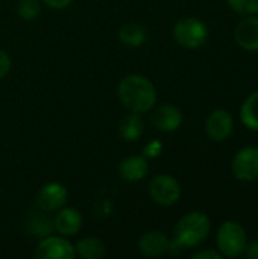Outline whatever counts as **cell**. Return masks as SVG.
I'll list each match as a JSON object with an SVG mask.
<instances>
[{
  "instance_id": "6da1fadb",
  "label": "cell",
  "mask_w": 258,
  "mask_h": 259,
  "mask_svg": "<svg viewBox=\"0 0 258 259\" xmlns=\"http://www.w3.org/2000/svg\"><path fill=\"white\" fill-rule=\"evenodd\" d=\"M210 231L211 222L204 212L195 211L184 215L175 228V238L169 246V253L176 255L184 249L199 246L208 237Z\"/></svg>"
},
{
  "instance_id": "7a4b0ae2",
  "label": "cell",
  "mask_w": 258,
  "mask_h": 259,
  "mask_svg": "<svg viewBox=\"0 0 258 259\" xmlns=\"http://www.w3.org/2000/svg\"><path fill=\"white\" fill-rule=\"evenodd\" d=\"M119 97L122 103L132 112L141 114L154 108L157 102V91L152 82L140 74L126 76L119 83Z\"/></svg>"
},
{
  "instance_id": "3957f363",
  "label": "cell",
  "mask_w": 258,
  "mask_h": 259,
  "mask_svg": "<svg viewBox=\"0 0 258 259\" xmlns=\"http://www.w3.org/2000/svg\"><path fill=\"white\" fill-rule=\"evenodd\" d=\"M248 243L246 232L239 222L227 220L217 231V247L222 256L237 258L243 253Z\"/></svg>"
},
{
  "instance_id": "277c9868",
  "label": "cell",
  "mask_w": 258,
  "mask_h": 259,
  "mask_svg": "<svg viewBox=\"0 0 258 259\" xmlns=\"http://www.w3.org/2000/svg\"><path fill=\"white\" fill-rule=\"evenodd\" d=\"M173 36L178 44L187 49H198L208 39V27L198 18L186 17L173 27Z\"/></svg>"
},
{
  "instance_id": "5b68a950",
  "label": "cell",
  "mask_w": 258,
  "mask_h": 259,
  "mask_svg": "<svg viewBox=\"0 0 258 259\" xmlns=\"http://www.w3.org/2000/svg\"><path fill=\"white\" fill-rule=\"evenodd\" d=\"M149 194L155 203L161 206H172L181 197V185L173 176L160 175L151 181Z\"/></svg>"
},
{
  "instance_id": "8992f818",
  "label": "cell",
  "mask_w": 258,
  "mask_h": 259,
  "mask_svg": "<svg viewBox=\"0 0 258 259\" xmlns=\"http://www.w3.org/2000/svg\"><path fill=\"white\" fill-rule=\"evenodd\" d=\"M231 170L239 181L251 182L258 179V147L248 146L239 150L233 158Z\"/></svg>"
},
{
  "instance_id": "52a82bcc",
  "label": "cell",
  "mask_w": 258,
  "mask_h": 259,
  "mask_svg": "<svg viewBox=\"0 0 258 259\" xmlns=\"http://www.w3.org/2000/svg\"><path fill=\"white\" fill-rule=\"evenodd\" d=\"M38 259H71L75 258V247L61 237H47L35 249Z\"/></svg>"
},
{
  "instance_id": "ba28073f",
  "label": "cell",
  "mask_w": 258,
  "mask_h": 259,
  "mask_svg": "<svg viewBox=\"0 0 258 259\" xmlns=\"http://www.w3.org/2000/svg\"><path fill=\"white\" fill-rule=\"evenodd\" d=\"M233 129H234V118L225 109L213 111L205 121V131L208 137L217 143L225 141L233 134Z\"/></svg>"
},
{
  "instance_id": "9c48e42d",
  "label": "cell",
  "mask_w": 258,
  "mask_h": 259,
  "mask_svg": "<svg viewBox=\"0 0 258 259\" xmlns=\"http://www.w3.org/2000/svg\"><path fill=\"white\" fill-rule=\"evenodd\" d=\"M67 200V190L59 182L46 184L36 194V205L43 211H58Z\"/></svg>"
},
{
  "instance_id": "30bf717a",
  "label": "cell",
  "mask_w": 258,
  "mask_h": 259,
  "mask_svg": "<svg viewBox=\"0 0 258 259\" xmlns=\"http://www.w3.org/2000/svg\"><path fill=\"white\" fill-rule=\"evenodd\" d=\"M234 38L236 42L249 52H257L258 50V17L248 15L243 18L234 30Z\"/></svg>"
},
{
  "instance_id": "8fae6325",
  "label": "cell",
  "mask_w": 258,
  "mask_h": 259,
  "mask_svg": "<svg viewBox=\"0 0 258 259\" xmlns=\"http://www.w3.org/2000/svg\"><path fill=\"white\" fill-rule=\"evenodd\" d=\"M152 123L163 132H173L182 123V112L173 105H161L152 115Z\"/></svg>"
},
{
  "instance_id": "7c38bea8",
  "label": "cell",
  "mask_w": 258,
  "mask_h": 259,
  "mask_svg": "<svg viewBox=\"0 0 258 259\" xmlns=\"http://www.w3.org/2000/svg\"><path fill=\"white\" fill-rule=\"evenodd\" d=\"M169 246H170L169 238L163 232H157V231L144 234L138 241L140 252L148 258H155V256L167 253Z\"/></svg>"
},
{
  "instance_id": "4fadbf2b",
  "label": "cell",
  "mask_w": 258,
  "mask_h": 259,
  "mask_svg": "<svg viewBox=\"0 0 258 259\" xmlns=\"http://www.w3.org/2000/svg\"><path fill=\"white\" fill-rule=\"evenodd\" d=\"M149 170L148 159L144 156H129L119 165V175L128 182H137L146 176Z\"/></svg>"
},
{
  "instance_id": "5bb4252c",
  "label": "cell",
  "mask_w": 258,
  "mask_h": 259,
  "mask_svg": "<svg viewBox=\"0 0 258 259\" xmlns=\"http://www.w3.org/2000/svg\"><path fill=\"white\" fill-rule=\"evenodd\" d=\"M82 226L81 214L73 208H64L55 217V229L62 235H75Z\"/></svg>"
},
{
  "instance_id": "9a60e30c",
  "label": "cell",
  "mask_w": 258,
  "mask_h": 259,
  "mask_svg": "<svg viewBox=\"0 0 258 259\" xmlns=\"http://www.w3.org/2000/svg\"><path fill=\"white\" fill-rule=\"evenodd\" d=\"M143 134V120L137 112L128 114L119 123V135L126 141H135Z\"/></svg>"
},
{
  "instance_id": "2e32d148",
  "label": "cell",
  "mask_w": 258,
  "mask_h": 259,
  "mask_svg": "<svg viewBox=\"0 0 258 259\" xmlns=\"http://www.w3.org/2000/svg\"><path fill=\"white\" fill-rule=\"evenodd\" d=\"M240 120L248 129L258 132V91L248 96L243 102L240 108Z\"/></svg>"
},
{
  "instance_id": "e0dca14e",
  "label": "cell",
  "mask_w": 258,
  "mask_h": 259,
  "mask_svg": "<svg viewBox=\"0 0 258 259\" xmlns=\"http://www.w3.org/2000/svg\"><path fill=\"white\" fill-rule=\"evenodd\" d=\"M119 39L129 46V47H138L146 41V30L143 26L135 23H128L120 27L119 30Z\"/></svg>"
},
{
  "instance_id": "ac0fdd59",
  "label": "cell",
  "mask_w": 258,
  "mask_h": 259,
  "mask_svg": "<svg viewBox=\"0 0 258 259\" xmlns=\"http://www.w3.org/2000/svg\"><path fill=\"white\" fill-rule=\"evenodd\" d=\"M76 252L81 258L84 259H100L103 258L106 253L103 243L97 238H93V237L82 238L76 244Z\"/></svg>"
},
{
  "instance_id": "d6986e66",
  "label": "cell",
  "mask_w": 258,
  "mask_h": 259,
  "mask_svg": "<svg viewBox=\"0 0 258 259\" xmlns=\"http://www.w3.org/2000/svg\"><path fill=\"white\" fill-rule=\"evenodd\" d=\"M228 5L240 15H255L258 14V0H227Z\"/></svg>"
},
{
  "instance_id": "ffe728a7",
  "label": "cell",
  "mask_w": 258,
  "mask_h": 259,
  "mask_svg": "<svg viewBox=\"0 0 258 259\" xmlns=\"http://www.w3.org/2000/svg\"><path fill=\"white\" fill-rule=\"evenodd\" d=\"M18 14L23 20H35L40 14L38 0H20L18 2Z\"/></svg>"
},
{
  "instance_id": "44dd1931",
  "label": "cell",
  "mask_w": 258,
  "mask_h": 259,
  "mask_svg": "<svg viewBox=\"0 0 258 259\" xmlns=\"http://www.w3.org/2000/svg\"><path fill=\"white\" fill-rule=\"evenodd\" d=\"M161 152H163V144H161V141L154 140V141H151V143H148V144L144 146L143 156H144V158H157V156L161 155Z\"/></svg>"
},
{
  "instance_id": "7402d4cb",
  "label": "cell",
  "mask_w": 258,
  "mask_h": 259,
  "mask_svg": "<svg viewBox=\"0 0 258 259\" xmlns=\"http://www.w3.org/2000/svg\"><path fill=\"white\" fill-rule=\"evenodd\" d=\"M11 70V58L6 52L0 50V79H3Z\"/></svg>"
},
{
  "instance_id": "603a6c76",
  "label": "cell",
  "mask_w": 258,
  "mask_h": 259,
  "mask_svg": "<svg viewBox=\"0 0 258 259\" xmlns=\"http://www.w3.org/2000/svg\"><path fill=\"white\" fill-rule=\"evenodd\" d=\"M242 255L248 259H258V241L257 240H254V241H251V243H246V246H245V250H243V253H242Z\"/></svg>"
},
{
  "instance_id": "cb8c5ba5",
  "label": "cell",
  "mask_w": 258,
  "mask_h": 259,
  "mask_svg": "<svg viewBox=\"0 0 258 259\" xmlns=\"http://www.w3.org/2000/svg\"><path fill=\"white\" fill-rule=\"evenodd\" d=\"M222 255L220 252H214V250H202L193 255V259H220Z\"/></svg>"
},
{
  "instance_id": "d4e9b609",
  "label": "cell",
  "mask_w": 258,
  "mask_h": 259,
  "mask_svg": "<svg viewBox=\"0 0 258 259\" xmlns=\"http://www.w3.org/2000/svg\"><path fill=\"white\" fill-rule=\"evenodd\" d=\"M49 8H53V9H64L67 8L73 0H43Z\"/></svg>"
}]
</instances>
